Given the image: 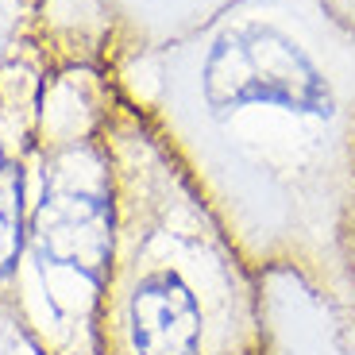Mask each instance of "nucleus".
<instances>
[{"instance_id":"obj_1","label":"nucleus","mask_w":355,"mask_h":355,"mask_svg":"<svg viewBox=\"0 0 355 355\" xmlns=\"http://www.w3.org/2000/svg\"><path fill=\"white\" fill-rule=\"evenodd\" d=\"M162 147L251 270L355 309V8L243 0L162 46Z\"/></svg>"},{"instance_id":"obj_2","label":"nucleus","mask_w":355,"mask_h":355,"mask_svg":"<svg viewBox=\"0 0 355 355\" xmlns=\"http://www.w3.org/2000/svg\"><path fill=\"white\" fill-rule=\"evenodd\" d=\"M112 224V355H266L259 275L159 139L120 159Z\"/></svg>"},{"instance_id":"obj_3","label":"nucleus","mask_w":355,"mask_h":355,"mask_svg":"<svg viewBox=\"0 0 355 355\" xmlns=\"http://www.w3.org/2000/svg\"><path fill=\"white\" fill-rule=\"evenodd\" d=\"M259 313L266 355H355V309L293 270H259Z\"/></svg>"},{"instance_id":"obj_4","label":"nucleus","mask_w":355,"mask_h":355,"mask_svg":"<svg viewBox=\"0 0 355 355\" xmlns=\"http://www.w3.org/2000/svg\"><path fill=\"white\" fill-rule=\"evenodd\" d=\"M232 4H243V0H120L139 39L151 46H166L174 39L193 35L216 16H224Z\"/></svg>"},{"instance_id":"obj_5","label":"nucleus","mask_w":355,"mask_h":355,"mask_svg":"<svg viewBox=\"0 0 355 355\" xmlns=\"http://www.w3.org/2000/svg\"><path fill=\"white\" fill-rule=\"evenodd\" d=\"M352 270H355V232H352Z\"/></svg>"}]
</instances>
